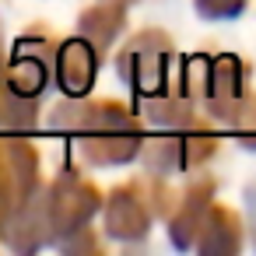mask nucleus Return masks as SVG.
I'll return each mask as SVG.
<instances>
[{
  "label": "nucleus",
  "instance_id": "1a4fd4ad",
  "mask_svg": "<svg viewBox=\"0 0 256 256\" xmlns=\"http://www.w3.org/2000/svg\"><path fill=\"white\" fill-rule=\"evenodd\" d=\"M238 221L224 207H207L204 224H200V249L204 252H235L238 249Z\"/></svg>",
  "mask_w": 256,
  "mask_h": 256
},
{
  "label": "nucleus",
  "instance_id": "6e6552de",
  "mask_svg": "<svg viewBox=\"0 0 256 256\" xmlns=\"http://www.w3.org/2000/svg\"><path fill=\"white\" fill-rule=\"evenodd\" d=\"M50 84V60L42 56V46H36V56H28L25 46L14 50V60L4 74V92L18 98H36Z\"/></svg>",
  "mask_w": 256,
  "mask_h": 256
},
{
  "label": "nucleus",
  "instance_id": "f03ea898",
  "mask_svg": "<svg viewBox=\"0 0 256 256\" xmlns=\"http://www.w3.org/2000/svg\"><path fill=\"white\" fill-rule=\"evenodd\" d=\"M116 70H120V78H123L134 92H140V95H158V92L165 88V78H168V42H165L158 32L137 36V39L126 42V50L120 53Z\"/></svg>",
  "mask_w": 256,
  "mask_h": 256
},
{
  "label": "nucleus",
  "instance_id": "423d86ee",
  "mask_svg": "<svg viewBox=\"0 0 256 256\" xmlns=\"http://www.w3.org/2000/svg\"><path fill=\"white\" fill-rule=\"evenodd\" d=\"M56 70H60V84L70 98H81L92 81H95V70H98V60H95V46L84 42L81 36L64 42L60 53H56Z\"/></svg>",
  "mask_w": 256,
  "mask_h": 256
},
{
  "label": "nucleus",
  "instance_id": "2eb2a0df",
  "mask_svg": "<svg viewBox=\"0 0 256 256\" xmlns=\"http://www.w3.org/2000/svg\"><path fill=\"white\" fill-rule=\"evenodd\" d=\"M0 67H4V42H0Z\"/></svg>",
  "mask_w": 256,
  "mask_h": 256
},
{
  "label": "nucleus",
  "instance_id": "ddd939ff",
  "mask_svg": "<svg viewBox=\"0 0 256 256\" xmlns=\"http://www.w3.org/2000/svg\"><path fill=\"white\" fill-rule=\"evenodd\" d=\"M242 8H246V0H196V11H200L204 18H214V22L235 18Z\"/></svg>",
  "mask_w": 256,
  "mask_h": 256
},
{
  "label": "nucleus",
  "instance_id": "9b49d317",
  "mask_svg": "<svg viewBox=\"0 0 256 256\" xmlns=\"http://www.w3.org/2000/svg\"><path fill=\"white\" fill-rule=\"evenodd\" d=\"M207 207H210V186L186 193V200H182L179 214L172 218V242H176L179 249L193 246V235H200V224H204Z\"/></svg>",
  "mask_w": 256,
  "mask_h": 256
},
{
  "label": "nucleus",
  "instance_id": "4468645a",
  "mask_svg": "<svg viewBox=\"0 0 256 256\" xmlns=\"http://www.w3.org/2000/svg\"><path fill=\"white\" fill-rule=\"evenodd\" d=\"M249 214H252V228H256V186L249 190Z\"/></svg>",
  "mask_w": 256,
  "mask_h": 256
},
{
  "label": "nucleus",
  "instance_id": "20e7f679",
  "mask_svg": "<svg viewBox=\"0 0 256 256\" xmlns=\"http://www.w3.org/2000/svg\"><path fill=\"white\" fill-rule=\"evenodd\" d=\"M39 186V158L22 140L0 144V224Z\"/></svg>",
  "mask_w": 256,
  "mask_h": 256
},
{
  "label": "nucleus",
  "instance_id": "f257e3e1",
  "mask_svg": "<svg viewBox=\"0 0 256 256\" xmlns=\"http://www.w3.org/2000/svg\"><path fill=\"white\" fill-rule=\"evenodd\" d=\"M56 126H67L84 158L95 162V165H120V162H130L137 151H140V130L134 123V116L116 106V102H95V106H84L78 112H56Z\"/></svg>",
  "mask_w": 256,
  "mask_h": 256
},
{
  "label": "nucleus",
  "instance_id": "7ed1b4c3",
  "mask_svg": "<svg viewBox=\"0 0 256 256\" xmlns=\"http://www.w3.org/2000/svg\"><path fill=\"white\" fill-rule=\"evenodd\" d=\"M98 210V190L92 182H84L74 172H64L56 179V186L46 196V214H50V232L56 235H74L84 232L92 214Z\"/></svg>",
  "mask_w": 256,
  "mask_h": 256
},
{
  "label": "nucleus",
  "instance_id": "dca6fc26",
  "mask_svg": "<svg viewBox=\"0 0 256 256\" xmlns=\"http://www.w3.org/2000/svg\"><path fill=\"white\" fill-rule=\"evenodd\" d=\"M112 4H130V0H112Z\"/></svg>",
  "mask_w": 256,
  "mask_h": 256
},
{
  "label": "nucleus",
  "instance_id": "f8f14e48",
  "mask_svg": "<svg viewBox=\"0 0 256 256\" xmlns=\"http://www.w3.org/2000/svg\"><path fill=\"white\" fill-rule=\"evenodd\" d=\"M224 120L235 126L238 140H246L249 148H256V98H246V95H242V102H238Z\"/></svg>",
  "mask_w": 256,
  "mask_h": 256
},
{
  "label": "nucleus",
  "instance_id": "39448f33",
  "mask_svg": "<svg viewBox=\"0 0 256 256\" xmlns=\"http://www.w3.org/2000/svg\"><path fill=\"white\" fill-rule=\"evenodd\" d=\"M204 95L214 112L228 116L246 95V67L238 56H214L204 64Z\"/></svg>",
  "mask_w": 256,
  "mask_h": 256
},
{
  "label": "nucleus",
  "instance_id": "0eeeda50",
  "mask_svg": "<svg viewBox=\"0 0 256 256\" xmlns=\"http://www.w3.org/2000/svg\"><path fill=\"white\" fill-rule=\"evenodd\" d=\"M106 224H109V235H116V238H140L151 228V210L137 196V190L126 186V190L112 193V200L106 207Z\"/></svg>",
  "mask_w": 256,
  "mask_h": 256
},
{
  "label": "nucleus",
  "instance_id": "9d476101",
  "mask_svg": "<svg viewBox=\"0 0 256 256\" xmlns=\"http://www.w3.org/2000/svg\"><path fill=\"white\" fill-rule=\"evenodd\" d=\"M123 28V4H98L81 14V39L92 42L95 50H106Z\"/></svg>",
  "mask_w": 256,
  "mask_h": 256
}]
</instances>
